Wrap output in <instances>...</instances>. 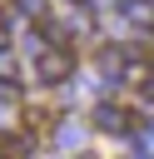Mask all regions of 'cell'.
Wrapping results in <instances>:
<instances>
[{
	"instance_id": "cell-3",
	"label": "cell",
	"mask_w": 154,
	"mask_h": 159,
	"mask_svg": "<svg viewBox=\"0 0 154 159\" xmlns=\"http://www.w3.org/2000/svg\"><path fill=\"white\" fill-rule=\"evenodd\" d=\"M5 40H10V30H5V10H0V50H5Z\"/></svg>"
},
{
	"instance_id": "cell-1",
	"label": "cell",
	"mask_w": 154,
	"mask_h": 159,
	"mask_svg": "<svg viewBox=\"0 0 154 159\" xmlns=\"http://www.w3.org/2000/svg\"><path fill=\"white\" fill-rule=\"evenodd\" d=\"M75 70V55H70V45H40V60H35V75H40V84H60L65 75Z\"/></svg>"
},
{
	"instance_id": "cell-2",
	"label": "cell",
	"mask_w": 154,
	"mask_h": 159,
	"mask_svg": "<svg viewBox=\"0 0 154 159\" xmlns=\"http://www.w3.org/2000/svg\"><path fill=\"white\" fill-rule=\"evenodd\" d=\"M94 129H104V134H129V129H134V114H124L119 104H99V109H94Z\"/></svg>"
}]
</instances>
